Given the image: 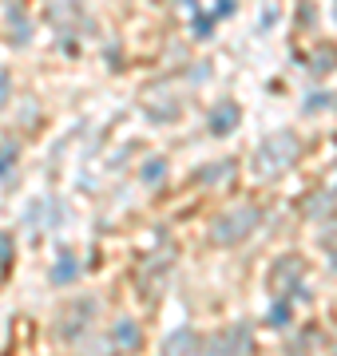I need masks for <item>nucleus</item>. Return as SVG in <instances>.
<instances>
[{
    "mask_svg": "<svg viewBox=\"0 0 337 356\" xmlns=\"http://www.w3.org/2000/svg\"><path fill=\"white\" fill-rule=\"evenodd\" d=\"M234 123H238V107H234V103H222V111L210 115V131H214V135L234 131Z\"/></svg>",
    "mask_w": 337,
    "mask_h": 356,
    "instance_id": "7ed1b4c3",
    "label": "nucleus"
},
{
    "mask_svg": "<svg viewBox=\"0 0 337 356\" xmlns=\"http://www.w3.org/2000/svg\"><path fill=\"white\" fill-rule=\"evenodd\" d=\"M72 277H76V269H72V257L64 254V269L56 266V269H52V281H72Z\"/></svg>",
    "mask_w": 337,
    "mask_h": 356,
    "instance_id": "20e7f679",
    "label": "nucleus"
},
{
    "mask_svg": "<svg viewBox=\"0 0 337 356\" xmlns=\"http://www.w3.org/2000/svg\"><path fill=\"white\" fill-rule=\"evenodd\" d=\"M254 226H258V210L242 206V210H234V214H226V218H219V222H214V242L234 245V242H242Z\"/></svg>",
    "mask_w": 337,
    "mask_h": 356,
    "instance_id": "f03ea898",
    "label": "nucleus"
},
{
    "mask_svg": "<svg viewBox=\"0 0 337 356\" xmlns=\"http://www.w3.org/2000/svg\"><path fill=\"white\" fill-rule=\"evenodd\" d=\"M298 154H301V147L290 131L270 135V139L258 147V154H254V170H258V178H274V175H282L285 166L298 163Z\"/></svg>",
    "mask_w": 337,
    "mask_h": 356,
    "instance_id": "f257e3e1",
    "label": "nucleus"
},
{
    "mask_svg": "<svg viewBox=\"0 0 337 356\" xmlns=\"http://www.w3.org/2000/svg\"><path fill=\"white\" fill-rule=\"evenodd\" d=\"M13 154H16V147H4V154H0V175H4V166L13 163Z\"/></svg>",
    "mask_w": 337,
    "mask_h": 356,
    "instance_id": "39448f33",
    "label": "nucleus"
}]
</instances>
